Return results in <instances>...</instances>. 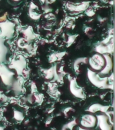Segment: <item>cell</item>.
Returning a JSON list of instances; mask_svg holds the SVG:
<instances>
[{
  "label": "cell",
  "mask_w": 115,
  "mask_h": 130,
  "mask_svg": "<svg viewBox=\"0 0 115 130\" xmlns=\"http://www.w3.org/2000/svg\"><path fill=\"white\" fill-rule=\"evenodd\" d=\"M97 125L96 117L92 114H87L81 117L79 121V126L83 128L92 129Z\"/></svg>",
  "instance_id": "1"
},
{
  "label": "cell",
  "mask_w": 115,
  "mask_h": 130,
  "mask_svg": "<svg viewBox=\"0 0 115 130\" xmlns=\"http://www.w3.org/2000/svg\"><path fill=\"white\" fill-rule=\"evenodd\" d=\"M97 119V130H112V126L109 123V117L104 113L98 114Z\"/></svg>",
  "instance_id": "2"
},
{
  "label": "cell",
  "mask_w": 115,
  "mask_h": 130,
  "mask_svg": "<svg viewBox=\"0 0 115 130\" xmlns=\"http://www.w3.org/2000/svg\"><path fill=\"white\" fill-rule=\"evenodd\" d=\"M89 64L95 71H101L105 67L106 61L102 56L95 54L89 60Z\"/></svg>",
  "instance_id": "3"
},
{
  "label": "cell",
  "mask_w": 115,
  "mask_h": 130,
  "mask_svg": "<svg viewBox=\"0 0 115 130\" xmlns=\"http://www.w3.org/2000/svg\"><path fill=\"white\" fill-rule=\"evenodd\" d=\"M88 78L89 79H90V81L94 85H96V87H104V86H106V81L104 80V79H101V78H100V77H99L97 75H96L93 71H89L88 73Z\"/></svg>",
  "instance_id": "4"
},
{
  "label": "cell",
  "mask_w": 115,
  "mask_h": 130,
  "mask_svg": "<svg viewBox=\"0 0 115 130\" xmlns=\"http://www.w3.org/2000/svg\"><path fill=\"white\" fill-rule=\"evenodd\" d=\"M70 91L73 95L77 98H83V93L81 88L77 85L75 81H71L70 83Z\"/></svg>",
  "instance_id": "5"
},
{
  "label": "cell",
  "mask_w": 115,
  "mask_h": 130,
  "mask_svg": "<svg viewBox=\"0 0 115 130\" xmlns=\"http://www.w3.org/2000/svg\"><path fill=\"white\" fill-rule=\"evenodd\" d=\"M104 58H106L105 61H106V65H105V67H104V69L100 72V75L108 74L110 71L112 67V60H111L110 58L108 56L105 55Z\"/></svg>",
  "instance_id": "6"
},
{
  "label": "cell",
  "mask_w": 115,
  "mask_h": 130,
  "mask_svg": "<svg viewBox=\"0 0 115 130\" xmlns=\"http://www.w3.org/2000/svg\"><path fill=\"white\" fill-rule=\"evenodd\" d=\"M77 125V122L75 120H73L71 121L66 123L62 127V130H73L75 126Z\"/></svg>",
  "instance_id": "7"
},
{
  "label": "cell",
  "mask_w": 115,
  "mask_h": 130,
  "mask_svg": "<svg viewBox=\"0 0 115 130\" xmlns=\"http://www.w3.org/2000/svg\"><path fill=\"white\" fill-rule=\"evenodd\" d=\"M14 119L18 121H21L24 119V115L22 114V112L18 111V110H14Z\"/></svg>",
  "instance_id": "8"
},
{
  "label": "cell",
  "mask_w": 115,
  "mask_h": 130,
  "mask_svg": "<svg viewBox=\"0 0 115 130\" xmlns=\"http://www.w3.org/2000/svg\"><path fill=\"white\" fill-rule=\"evenodd\" d=\"M73 130H92V129H85V128H83L80 127L79 125H75L73 127Z\"/></svg>",
  "instance_id": "9"
},
{
  "label": "cell",
  "mask_w": 115,
  "mask_h": 130,
  "mask_svg": "<svg viewBox=\"0 0 115 130\" xmlns=\"http://www.w3.org/2000/svg\"><path fill=\"white\" fill-rule=\"evenodd\" d=\"M12 1H14L15 2H20L21 0H12Z\"/></svg>",
  "instance_id": "10"
},
{
  "label": "cell",
  "mask_w": 115,
  "mask_h": 130,
  "mask_svg": "<svg viewBox=\"0 0 115 130\" xmlns=\"http://www.w3.org/2000/svg\"><path fill=\"white\" fill-rule=\"evenodd\" d=\"M0 130H4V128L2 127H0Z\"/></svg>",
  "instance_id": "11"
},
{
  "label": "cell",
  "mask_w": 115,
  "mask_h": 130,
  "mask_svg": "<svg viewBox=\"0 0 115 130\" xmlns=\"http://www.w3.org/2000/svg\"></svg>",
  "instance_id": "12"
}]
</instances>
